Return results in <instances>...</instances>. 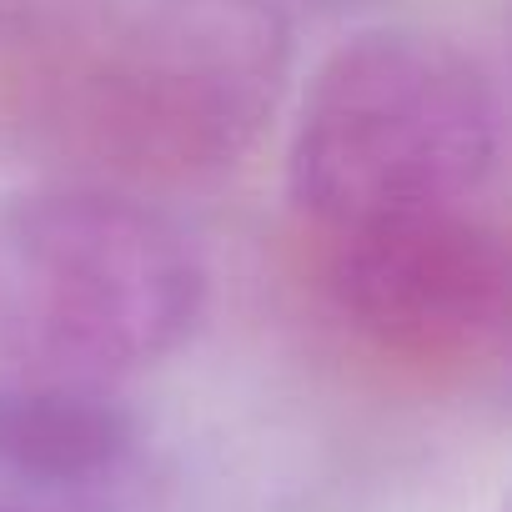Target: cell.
<instances>
[{
  "instance_id": "obj_2",
  "label": "cell",
  "mask_w": 512,
  "mask_h": 512,
  "mask_svg": "<svg viewBox=\"0 0 512 512\" xmlns=\"http://www.w3.org/2000/svg\"><path fill=\"white\" fill-rule=\"evenodd\" d=\"M206 262L151 196L56 186L0 206V352L16 372L121 382L206 317Z\"/></svg>"
},
{
  "instance_id": "obj_1",
  "label": "cell",
  "mask_w": 512,
  "mask_h": 512,
  "mask_svg": "<svg viewBox=\"0 0 512 512\" xmlns=\"http://www.w3.org/2000/svg\"><path fill=\"white\" fill-rule=\"evenodd\" d=\"M277 0H86L0 76V146L151 196L226 176L277 116Z\"/></svg>"
},
{
  "instance_id": "obj_3",
  "label": "cell",
  "mask_w": 512,
  "mask_h": 512,
  "mask_svg": "<svg viewBox=\"0 0 512 512\" xmlns=\"http://www.w3.org/2000/svg\"><path fill=\"white\" fill-rule=\"evenodd\" d=\"M502 161L487 66L427 31H367L312 81L292 151V201L322 236L482 206Z\"/></svg>"
},
{
  "instance_id": "obj_4",
  "label": "cell",
  "mask_w": 512,
  "mask_h": 512,
  "mask_svg": "<svg viewBox=\"0 0 512 512\" xmlns=\"http://www.w3.org/2000/svg\"><path fill=\"white\" fill-rule=\"evenodd\" d=\"M507 241L482 206L422 211L327 236V297L372 352L467 367L507 337Z\"/></svg>"
},
{
  "instance_id": "obj_5",
  "label": "cell",
  "mask_w": 512,
  "mask_h": 512,
  "mask_svg": "<svg viewBox=\"0 0 512 512\" xmlns=\"http://www.w3.org/2000/svg\"><path fill=\"white\" fill-rule=\"evenodd\" d=\"M136 447V417L111 382L6 372L0 377V467L36 487H81L116 472Z\"/></svg>"
},
{
  "instance_id": "obj_6",
  "label": "cell",
  "mask_w": 512,
  "mask_h": 512,
  "mask_svg": "<svg viewBox=\"0 0 512 512\" xmlns=\"http://www.w3.org/2000/svg\"><path fill=\"white\" fill-rule=\"evenodd\" d=\"M86 0H0V76H6L26 51H36L71 11H81Z\"/></svg>"
},
{
  "instance_id": "obj_7",
  "label": "cell",
  "mask_w": 512,
  "mask_h": 512,
  "mask_svg": "<svg viewBox=\"0 0 512 512\" xmlns=\"http://www.w3.org/2000/svg\"><path fill=\"white\" fill-rule=\"evenodd\" d=\"M327 6H332V0H327Z\"/></svg>"
}]
</instances>
